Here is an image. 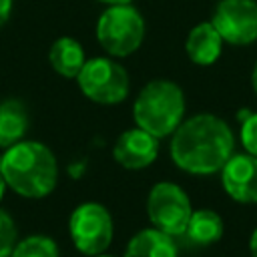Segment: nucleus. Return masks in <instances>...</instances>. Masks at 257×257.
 I'll use <instances>...</instances> for the list:
<instances>
[{"instance_id":"1","label":"nucleus","mask_w":257,"mask_h":257,"mask_svg":"<svg viewBox=\"0 0 257 257\" xmlns=\"http://www.w3.org/2000/svg\"><path fill=\"white\" fill-rule=\"evenodd\" d=\"M235 139L229 124L215 114L183 120L171 139L173 163L191 175H211L233 157Z\"/></svg>"},{"instance_id":"2","label":"nucleus","mask_w":257,"mask_h":257,"mask_svg":"<svg viewBox=\"0 0 257 257\" xmlns=\"http://www.w3.org/2000/svg\"><path fill=\"white\" fill-rule=\"evenodd\" d=\"M0 173L14 193L40 199L56 187L58 165L46 145L38 141H18L2 155Z\"/></svg>"},{"instance_id":"3","label":"nucleus","mask_w":257,"mask_h":257,"mask_svg":"<svg viewBox=\"0 0 257 257\" xmlns=\"http://www.w3.org/2000/svg\"><path fill=\"white\" fill-rule=\"evenodd\" d=\"M133 114L139 128L157 139L169 137L183 122L185 94L179 84L171 80H151L139 92Z\"/></svg>"},{"instance_id":"4","label":"nucleus","mask_w":257,"mask_h":257,"mask_svg":"<svg viewBox=\"0 0 257 257\" xmlns=\"http://www.w3.org/2000/svg\"><path fill=\"white\" fill-rule=\"evenodd\" d=\"M96 38L110 56H128L143 44L145 20L135 6L112 4L96 22Z\"/></svg>"},{"instance_id":"5","label":"nucleus","mask_w":257,"mask_h":257,"mask_svg":"<svg viewBox=\"0 0 257 257\" xmlns=\"http://www.w3.org/2000/svg\"><path fill=\"white\" fill-rule=\"evenodd\" d=\"M76 82L84 96L98 104H116L122 102L128 94V74L126 70L104 56H96L84 62L80 68Z\"/></svg>"},{"instance_id":"6","label":"nucleus","mask_w":257,"mask_h":257,"mask_svg":"<svg viewBox=\"0 0 257 257\" xmlns=\"http://www.w3.org/2000/svg\"><path fill=\"white\" fill-rule=\"evenodd\" d=\"M147 213L155 229L171 237H179L185 235L193 209L187 193L179 185L163 181L151 189L147 201Z\"/></svg>"},{"instance_id":"7","label":"nucleus","mask_w":257,"mask_h":257,"mask_svg":"<svg viewBox=\"0 0 257 257\" xmlns=\"http://www.w3.org/2000/svg\"><path fill=\"white\" fill-rule=\"evenodd\" d=\"M112 217L98 203H82L78 205L68 221V231L74 247L92 257L100 255L108 249L112 241Z\"/></svg>"},{"instance_id":"8","label":"nucleus","mask_w":257,"mask_h":257,"mask_svg":"<svg viewBox=\"0 0 257 257\" xmlns=\"http://www.w3.org/2000/svg\"><path fill=\"white\" fill-rule=\"evenodd\" d=\"M211 24L221 34L223 42L245 46L257 40V2L255 0H221Z\"/></svg>"},{"instance_id":"9","label":"nucleus","mask_w":257,"mask_h":257,"mask_svg":"<svg viewBox=\"0 0 257 257\" xmlns=\"http://www.w3.org/2000/svg\"><path fill=\"white\" fill-rule=\"evenodd\" d=\"M227 195L239 203H257V157L233 155L221 169Z\"/></svg>"},{"instance_id":"10","label":"nucleus","mask_w":257,"mask_h":257,"mask_svg":"<svg viewBox=\"0 0 257 257\" xmlns=\"http://www.w3.org/2000/svg\"><path fill=\"white\" fill-rule=\"evenodd\" d=\"M157 155H159V139L139 126L124 131L112 147L114 161L131 171L149 167L157 159Z\"/></svg>"},{"instance_id":"11","label":"nucleus","mask_w":257,"mask_h":257,"mask_svg":"<svg viewBox=\"0 0 257 257\" xmlns=\"http://www.w3.org/2000/svg\"><path fill=\"white\" fill-rule=\"evenodd\" d=\"M221 46H223V38L211 22L197 24L189 32L187 42H185V50H187L189 58L201 66L213 64L221 54Z\"/></svg>"},{"instance_id":"12","label":"nucleus","mask_w":257,"mask_h":257,"mask_svg":"<svg viewBox=\"0 0 257 257\" xmlns=\"http://www.w3.org/2000/svg\"><path fill=\"white\" fill-rule=\"evenodd\" d=\"M177 245L171 235L159 229H143L133 235L124 257H177Z\"/></svg>"},{"instance_id":"13","label":"nucleus","mask_w":257,"mask_h":257,"mask_svg":"<svg viewBox=\"0 0 257 257\" xmlns=\"http://www.w3.org/2000/svg\"><path fill=\"white\" fill-rule=\"evenodd\" d=\"M48 60H50L52 68L64 78H76L80 68L86 62L80 42L70 36H62V38L54 40V44L50 46V52H48Z\"/></svg>"},{"instance_id":"14","label":"nucleus","mask_w":257,"mask_h":257,"mask_svg":"<svg viewBox=\"0 0 257 257\" xmlns=\"http://www.w3.org/2000/svg\"><path fill=\"white\" fill-rule=\"evenodd\" d=\"M28 131L26 108L18 100H6L0 104V147L8 149L24 139Z\"/></svg>"},{"instance_id":"15","label":"nucleus","mask_w":257,"mask_h":257,"mask_svg":"<svg viewBox=\"0 0 257 257\" xmlns=\"http://www.w3.org/2000/svg\"><path fill=\"white\" fill-rule=\"evenodd\" d=\"M185 235L197 245H211V243L221 239L223 221H221L219 213H215L211 209L193 211V215L189 219V225L185 229Z\"/></svg>"},{"instance_id":"16","label":"nucleus","mask_w":257,"mask_h":257,"mask_svg":"<svg viewBox=\"0 0 257 257\" xmlns=\"http://www.w3.org/2000/svg\"><path fill=\"white\" fill-rule=\"evenodd\" d=\"M10 257H58V247L50 237L30 235L14 245Z\"/></svg>"},{"instance_id":"17","label":"nucleus","mask_w":257,"mask_h":257,"mask_svg":"<svg viewBox=\"0 0 257 257\" xmlns=\"http://www.w3.org/2000/svg\"><path fill=\"white\" fill-rule=\"evenodd\" d=\"M16 245V225L12 217L0 209V257H8Z\"/></svg>"},{"instance_id":"18","label":"nucleus","mask_w":257,"mask_h":257,"mask_svg":"<svg viewBox=\"0 0 257 257\" xmlns=\"http://www.w3.org/2000/svg\"><path fill=\"white\" fill-rule=\"evenodd\" d=\"M241 143L245 151L253 157H257V112L247 114L241 124Z\"/></svg>"},{"instance_id":"19","label":"nucleus","mask_w":257,"mask_h":257,"mask_svg":"<svg viewBox=\"0 0 257 257\" xmlns=\"http://www.w3.org/2000/svg\"><path fill=\"white\" fill-rule=\"evenodd\" d=\"M12 12V0H0V28L8 22Z\"/></svg>"},{"instance_id":"20","label":"nucleus","mask_w":257,"mask_h":257,"mask_svg":"<svg viewBox=\"0 0 257 257\" xmlns=\"http://www.w3.org/2000/svg\"><path fill=\"white\" fill-rule=\"evenodd\" d=\"M249 249H251V255H253V257H257V229H255V231H253V235H251Z\"/></svg>"},{"instance_id":"21","label":"nucleus","mask_w":257,"mask_h":257,"mask_svg":"<svg viewBox=\"0 0 257 257\" xmlns=\"http://www.w3.org/2000/svg\"><path fill=\"white\" fill-rule=\"evenodd\" d=\"M98 2H104V4H131L133 0H98Z\"/></svg>"},{"instance_id":"22","label":"nucleus","mask_w":257,"mask_h":257,"mask_svg":"<svg viewBox=\"0 0 257 257\" xmlns=\"http://www.w3.org/2000/svg\"><path fill=\"white\" fill-rule=\"evenodd\" d=\"M6 187H8V185H6V181H4V175L0 173V199L4 197V191H6Z\"/></svg>"},{"instance_id":"23","label":"nucleus","mask_w":257,"mask_h":257,"mask_svg":"<svg viewBox=\"0 0 257 257\" xmlns=\"http://www.w3.org/2000/svg\"><path fill=\"white\" fill-rule=\"evenodd\" d=\"M251 82H253V88H255V94H257V62H255V68H253V74H251Z\"/></svg>"},{"instance_id":"24","label":"nucleus","mask_w":257,"mask_h":257,"mask_svg":"<svg viewBox=\"0 0 257 257\" xmlns=\"http://www.w3.org/2000/svg\"><path fill=\"white\" fill-rule=\"evenodd\" d=\"M92 257H110V255H104V253H100V255H92Z\"/></svg>"}]
</instances>
